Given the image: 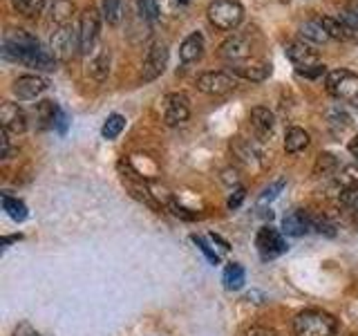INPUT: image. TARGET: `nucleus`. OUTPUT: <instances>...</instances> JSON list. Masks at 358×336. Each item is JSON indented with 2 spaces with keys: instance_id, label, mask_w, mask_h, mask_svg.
<instances>
[{
  "instance_id": "37",
  "label": "nucleus",
  "mask_w": 358,
  "mask_h": 336,
  "mask_svg": "<svg viewBox=\"0 0 358 336\" xmlns=\"http://www.w3.org/2000/svg\"><path fill=\"white\" fill-rule=\"evenodd\" d=\"M72 9V0H54V7H52V18H63L65 14H70Z\"/></svg>"
},
{
  "instance_id": "28",
  "label": "nucleus",
  "mask_w": 358,
  "mask_h": 336,
  "mask_svg": "<svg viewBox=\"0 0 358 336\" xmlns=\"http://www.w3.org/2000/svg\"><path fill=\"white\" fill-rule=\"evenodd\" d=\"M9 3L14 7V11H18V14L27 16V18L38 16L45 9V0H9Z\"/></svg>"
},
{
  "instance_id": "38",
  "label": "nucleus",
  "mask_w": 358,
  "mask_h": 336,
  "mask_svg": "<svg viewBox=\"0 0 358 336\" xmlns=\"http://www.w3.org/2000/svg\"><path fill=\"white\" fill-rule=\"evenodd\" d=\"M244 336H280L273 328H266V325H251L246 328Z\"/></svg>"
},
{
  "instance_id": "2",
  "label": "nucleus",
  "mask_w": 358,
  "mask_h": 336,
  "mask_svg": "<svg viewBox=\"0 0 358 336\" xmlns=\"http://www.w3.org/2000/svg\"><path fill=\"white\" fill-rule=\"evenodd\" d=\"M336 332H338V321L329 312L305 309L294 318L296 336H336Z\"/></svg>"
},
{
  "instance_id": "47",
  "label": "nucleus",
  "mask_w": 358,
  "mask_h": 336,
  "mask_svg": "<svg viewBox=\"0 0 358 336\" xmlns=\"http://www.w3.org/2000/svg\"><path fill=\"white\" fill-rule=\"evenodd\" d=\"M354 213H356V222H358V209H356V211H354Z\"/></svg>"
},
{
  "instance_id": "30",
  "label": "nucleus",
  "mask_w": 358,
  "mask_h": 336,
  "mask_svg": "<svg viewBox=\"0 0 358 336\" xmlns=\"http://www.w3.org/2000/svg\"><path fill=\"white\" fill-rule=\"evenodd\" d=\"M338 200H341V204L345 206V209H358V184L356 186H347V188H343L341 190V195H338Z\"/></svg>"
},
{
  "instance_id": "36",
  "label": "nucleus",
  "mask_w": 358,
  "mask_h": 336,
  "mask_svg": "<svg viewBox=\"0 0 358 336\" xmlns=\"http://www.w3.org/2000/svg\"><path fill=\"white\" fill-rule=\"evenodd\" d=\"M300 76H305V78H320V76H324V74H329L327 72V65L324 63H318V65H311V67H307V70H296Z\"/></svg>"
},
{
  "instance_id": "24",
  "label": "nucleus",
  "mask_w": 358,
  "mask_h": 336,
  "mask_svg": "<svg viewBox=\"0 0 358 336\" xmlns=\"http://www.w3.org/2000/svg\"><path fill=\"white\" fill-rule=\"evenodd\" d=\"M222 280H224V287H227V289H233V291L242 289V287H244V283H246L244 267H242V265H238V262H231L227 269H224Z\"/></svg>"
},
{
  "instance_id": "19",
  "label": "nucleus",
  "mask_w": 358,
  "mask_h": 336,
  "mask_svg": "<svg viewBox=\"0 0 358 336\" xmlns=\"http://www.w3.org/2000/svg\"><path fill=\"white\" fill-rule=\"evenodd\" d=\"M87 74L94 78V81H106L110 74V52L106 48H99L90 56L87 63Z\"/></svg>"
},
{
  "instance_id": "32",
  "label": "nucleus",
  "mask_w": 358,
  "mask_h": 336,
  "mask_svg": "<svg viewBox=\"0 0 358 336\" xmlns=\"http://www.w3.org/2000/svg\"><path fill=\"white\" fill-rule=\"evenodd\" d=\"M350 117H347V112L345 110H341V108H334V110H329V126L336 130L341 126V130H345L347 126H350Z\"/></svg>"
},
{
  "instance_id": "44",
  "label": "nucleus",
  "mask_w": 358,
  "mask_h": 336,
  "mask_svg": "<svg viewBox=\"0 0 358 336\" xmlns=\"http://www.w3.org/2000/svg\"><path fill=\"white\" fill-rule=\"evenodd\" d=\"M16 336H38V332H34L31 328H27V325H20L16 330Z\"/></svg>"
},
{
  "instance_id": "40",
  "label": "nucleus",
  "mask_w": 358,
  "mask_h": 336,
  "mask_svg": "<svg viewBox=\"0 0 358 336\" xmlns=\"http://www.w3.org/2000/svg\"><path fill=\"white\" fill-rule=\"evenodd\" d=\"M54 128L59 130L61 134H65V132H67V115H65L63 110L59 112V117H56V123H54Z\"/></svg>"
},
{
  "instance_id": "20",
  "label": "nucleus",
  "mask_w": 358,
  "mask_h": 336,
  "mask_svg": "<svg viewBox=\"0 0 358 336\" xmlns=\"http://www.w3.org/2000/svg\"><path fill=\"white\" fill-rule=\"evenodd\" d=\"M300 36L305 43H313V45H324V43H329L331 36L327 34V29L322 27V22L320 18H311V20H305L300 25Z\"/></svg>"
},
{
  "instance_id": "7",
  "label": "nucleus",
  "mask_w": 358,
  "mask_h": 336,
  "mask_svg": "<svg viewBox=\"0 0 358 336\" xmlns=\"http://www.w3.org/2000/svg\"><path fill=\"white\" fill-rule=\"evenodd\" d=\"M168 65V45L157 41L152 43L148 52H145V59L141 65V74H139V81L141 83H150L155 78H159Z\"/></svg>"
},
{
  "instance_id": "14",
  "label": "nucleus",
  "mask_w": 358,
  "mask_h": 336,
  "mask_svg": "<svg viewBox=\"0 0 358 336\" xmlns=\"http://www.w3.org/2000/svg\"><path fill=\"white\" fill-rule=\"evenodd\" d=\"M48 88V81L41 76V74H22L14 81V94L22 101H29V99H36L45 92Z\"/></svg>"
},
{
  "instance_id": "34",
  "label": "nucleus",
  "mask_w": 358,
  "mask_h": 336,
  "mask_svg": "<svg viewBox=\"0 0 358 336\" xmlns=\"http://www.w3.org/2000/svg\"><path fill=\"white\" fill-rule=\"evenodd\" d=\"M313 231L324 233V235H336L334 224L327 218H320V216H313Z\"/></svg>"
},
{
  "instance_id": "26",
  "label": "nucleus",
  "mask_w": 358,
  "mask_h": 336,
  "mask_svg": "<svg viewBox=\"0 0 358 336\" xmlns=\"http://www.w3.org/2000/svg\"><path fill=\"white\" fill-rule=\"evenodd\" d=\"M123 128H126V117H121V115H110L106 121H103V126H101V134H103V139H117L119 134L123 132Z\"/></svg>"
},
{
  "instance_id": "41",
  "label": "nucleus",
  "mask_w": 358,
  "mask_h": 336,
  "mask_svg": "<svg viewBox=\"0 0 358 336\" xmlns=\"http://www.w3.org/2000/svg\"><path fill=\"white\" fill-rule=\"evenodd\" d=\"M0 146H3V160H9V137H7V132L3 130V137H0Z\"/></svg>"
},
{
  "instance_id": "15",
  "label": "nucleus",
  "mask_w": 358,
  "mask_h": 336,
  "mask_svg": "<svg viewBox=\"0 0 358 336\" xmlns=\"http://www.w3.org/2000/svg\"><path fill=\"white\" fill-rule=\"evenodd\" d=\"M231 150L233 155L238 157V162L244 164L246 168H262V160H264V155L257 150V146H253L251 141H246L242 137H235L231 141Z\"/></svg>"
},
{
  "instance_id": "42",
  "label": "nucleus",
  "mask_w": 358,
  "mask_h": 336,
  "mask_svg": "<svg viewBox=\"0 0 358 336\" xmlns=\"http://www.w3.org/2000/svg\"><path fill=\"white\" fill-rule=\"evenodd\" d=\"M224 182H227V184H238V173H235V171H231V168H229V171H224Z\"/></svg>"
},
{
  "instance_id": "25",
  "label": "nucleus",
  "mask_w": 358,
  "mask_h": 336,
  "mask_svg": "<svg viewBox=\"0 0 358 336\" xmlns=\"http://www.w3.org/2000/svg\"><path fill=\"white\" fill-rule=\"evenodd\" d=\"M338 171V160L331 153H320L316 164H313V175L316 177H329Z\"/></svg>"
},
{
  "instance_id": "13",
  "label": "nucleus",
  "mask_w": 358,
  "mask_h": 336,
  "mask_svg": "<svg viewBox=\"0 0 358 336\" xmlns=\"http://www.w3.org/2000/svg\"><path fill=\"white\" fill-rule=\"evenodd\" d=\"M229 74L238 76V78H244V81H251V83H260L264 78L271 74V65L266 63H260V61H242V63H233L229 70Z\"/></svg>"
},
{
  "instance_id": "35",
  "label": "nucleus",
  "mask_w": 358,
  "mask_h": 336,
  "mask_svg": "<svg viewBox=\"0 0 358 336\" xmlns=\"http://www.w3.org/2000/svg\"><path fill=\"white\" fill-rule=\"evenodd\" d=\"M166 206L173 211V216L182 218V220H195V218H197V213H190V211H188V209H184L182 204H177V202H175L173 197L168 200V204H166Z\"/></svg>"
},
{
  "instance_id": "5",
  "label": "nucleus",
  "mask_w": 358,
  "mask_h": 336,
  "mask_svg": "<svg viewBox=\"0 0 358 336\" xmlns=\"http://www.w3.org/2000/svg\"><path fill=\"white\" fill-rule=\"evenodd\" d=\"M50 52L56 61H67L78 52V27L61 22L50 38Z\"/></svg>"
},
{
  "instance_id": "29",
  "label": "nucleus",
  "mask_w": 358,
  "mask_h": 336,
  "mask_svg": "<svg viewBox=\"0 0 358 336\" xmlns=\"http://www.w3.org/2000/svg\"><path fill=\"white\" fill-rule=\"evenodd\" d=\"M3 209L7 211V216L11 220H16V222H22L27 218V206L22 204V202L18 197H11V195H3Z\"/></svg>"
},
{
  "instance_id": "22",
  "label": "nucleus",
  "mask_w": 358,
  "mask_h": 336,
  "mask_svg": "<svg viewBox=\"0 0 358 336\" xmlns=\"http://www.w3.org/2000/svg\"><path fill=\"white\" fill-rule=\"evenodd\" d=\"M309 146V132L305 128L291 126L285 134V150L289 155H298Z\"/></svg>"
},
{
  "instance_id": "39",
  "label": "nucleus",
  "mask_w": 358,
  "mask_h": 336,
  "mask_svg": "<svg viewBox=\"0 0 358 336\" xmlns=\"http://www.w3.org/2000/svg\"><path fill=\"white\" fill-rule=\"evenodd\" d=\"M244 195H246V190H244L242 186H235V190H233V193L229 195V200H227V206H229V209H238V206L242 204Z\"/></svg>"
},
{
  "instance_id": "11",
  "label": "nucleus",
  "mask_w": 358,
  "mask_h": 336,
  "mask_svg": "<svg viewBox=\"0 0 358 336\" xmlns=\"http://www.w3.org/2000/svg\"><path fill=\"white\" fill-rule=\"evenodd\" d=\"M0 123H3V130L7 134H22L27 130V115L18 104L5 101L0 106Z\"/></svg>"
},
{
  "instance_id": "16",
  "label": "nucleus",
  "mask_w": 358,
  "mask_h": 336,
  "mask_svg": "<svg viewBox=\"0 0 358 336\" xmlns=\"http://www.w3.org/2000/svg\"><path fill=\"white\" fill-rule=\"evenodd\" d=\"M313 231V216L307 211H294L282 220V233L291 238H300Z\"/></svg>"
},
{
  "instance_id": "33",
  "label": "nucleus",
  "mask_w": 358,
  "mask_h": 336,
  "mask_svg": "<svg viewBox=\"0 0 358 336\" xmlns=\"http://www.w3.org/2000/svg\"><path fill=\"white\" fill-rule=\"evenodd\" d=\"M285 179H278V182H273L271 186H266L264 188V193L260 195V204H266V202H271V200H275L278 195H280V190L285 188Z\"/></svg>"
},
{
  "instance_id": "4",
  "label": "nucleus",
  "mask_w": 358,
  "mask_h": 336,
  "mask_svg": "<svg viewBox=\"0 0 358 336\" xmlns=\"http://www.w3.org/2000/svg\"><path fill=\"white\" fill-rule=\"evenodd\" d=\"M327 92L347 104L358 106V74L350 70H331L327 74Z\"/></svg>"
},
{
  "instance_id": "31",
  "label": "nucleus",
  "mask_w": 358,
  "mask_h": 336,
  "mask_svg": "<svg viewBox=\"0 0 358 336\" xmlns=\"http://www.w3.org/2000/svg\"><path fill=\"white\" fill-rule=\"evenodd\" d=\"M190 240H193V242L197 244V249H199L201 253L206 255V260H208L210 265H217V262H220V255H217L215 251L210 249V244H208V242H206L204 238H201V235H190Z\"/></svg>"
},
{
  "instance_id": "45",
  "label": "nucleus",
  "mask_w": 358,
  "mask_h": 336,
  "mask_svg": "<svg viewBox=\"0 0 358 336\" xmlns=\"http://www.w3.org/2000/svg\"><path fill=\"white\" fill-rule=\"evenodd\" d=\"M210 240H213V242H217V244L222 246V249H224V251H229V249H231V244H229L227 240H222V238H220V235H215V233H210Z\"/></svg>"
},
{
  "instance_id": "21",
  "label": "nucleus",
  "mask_w": 358,
  "mask_h": 336,
  "mask_svg": "<svg viewBox=\"0 0 358 336\" xmlns=\"http://www.w3.org/2000/svg\"><path fill=\"white\" fill-rule=\"evenodd\" d=\"M318 18H320L322 27L327 29V34L331 38H336V41H354V38H358V31L347 27L338 16H318Z\"/></svg>"
},
{
  "instance_id": "17",
  "label": "nucleus",
  "mask_w": 358,
  "mask_h": 336,
  "mask_svg": "<svg viewBox=\"0 0 358 336\" xmlns=\"http://www.w3.org/2000/svg\"><path fill=\"white\" fill-rule=\"evenodd\" d=\"M249 52H251L249 41L242 38V36H229L220 45V56L231 65L246 61V59H249Z\"/></svg>"
},
{
  "instance_id": "12",
  "label": "nucleus",
  "mask_w": 358,
  "mask_h": 336,
  "mask_svg": "<svg viewBox=\"0 0 358 336\" xmlns=\"http://www.w3.org/2000/svg\"><path fill=\"white\" fill-rule=\"evenodd\" d=\"M285 54H287V59L296 65V70H307V67L320 63L318 54L313 52L305 41H289L285 45Z\"/></svg>"
},
{
  "instance_id": "3",
  "label": "nucleus",
  "mask_w": 358,
  "mask_h": 336,
  "mask_svg": "<svg viewBox=\"0 0 358 336\" xmlns=\"http://www.w3.org/2000/svg\"><path fill=\"white\" fill-rule=\"evenodd\" d=\"M206 16L213 27L222 31H233L244 18V7L238 0H213L206 7Z\"/></svg>"
},
{
  "instance_id": "9",
  "label": "nucleus",
  "mask_w": 358,
  "mask_h": 336,
  "mask_svg": "<svg viewBox=\"0 0 358 336\" xmlns=\"http://www.w3.org/2000/svg\"><path fill=\"white\" fill-rule=\"evenodd\" d=\"M190 117V101L184 92H171L164 97V121L166 126H179Z\"/></svg>"
},
{
  "instance_id": "8",
  "label": "nucleus",
  "mask_w": 358,
  "mask_h": 336,
  "mask_svg": "<svg viewBox=\"0 0 358 336\" xmlns=\"http://www.w3.org/2000/svg\"><path fill=\"white\" fill-rule=\"evenodd\" d=\"M238 81L235 76L229 74L227 70H217V72H204L195 78V88L199 92L210 94V97H222V94H229L235 90Z\"/></svg>"
},
{
  "instance_id": "43",
  "label": "nucleus",
  "mask_w": 358,
  "mask_h": 336,
  "mask_svg": "<svg viewBox=\"0 0 358 336\" xmlns=\"http://www.w3.org/2000/svg\"><path fill=\"white\" fill-rule=\"evenodd\" d=\"M347 150L352 153V157H356V160H358V134L350 139V144H347Z\"/></svg>"
},
{
  "instance_id": "27",
  "label": "nucleus",
  "mask_w": 358,
  "mask_h": 336,
  "mask_svg": "<svg viewBox=\"0 0 358 336\" xmlns=\"http://www.w3.org/2000/svg\"><path fill=\"white\" fill-rule=\"evenodd\" d=\"M101 16L108 25H117L123 16V0H103L101 3Z\"/></svg>"
},
{
  "instance_id": "46",
  "label": "nucleus",
  "mask_w": 358,
  "mask_h": 336,
  "mask_svg": "<svg viewBox=\"0 0 358 336\" xmlns=\"http://www.w3.org/2000/svg\"><path fill=\"white\" fill-rule=\"evenodd\" d=\"M177 3H179V5H186V3H188V0H177Z\"/></svg>"
},
{
  "instance_id": "6",
  "label": "nucleus",
  "mask_w": 358,
  "mask_h": 336,
  "mask_svg": "<svg viewBox=\"0 0 358 336\" xmlns=\"http://www.w3.org/2000/svg\"><path fill=\"white\" fill-rule=\"evenodd\" d=\"M99 31H101V14L94 7H90L78 18V54L87 56L94 52Z\"/></svg>"
},
{
  "instance_id": "18",
  "label": "nucleus",
  "mask_w": 358,
  "mask_h": 336,
  "mask_svg": "<svg viewBox=\"0 0 358 336\" xmlns=\"http://www.w3.org/2000/svg\"><path fill=\"white\" fill-rule=\"evenodd\" d=\"M204 48H206V43H204V36H201V31L188 34V36L182 41V45H179V59L184 63H195L201 59Z\"/></svg>"
},
{
  "instance_id": "10",
  "label": "nucleus",
  "mask_w": 358,
  "mask_h": 336,
  "mask_svg": "<svg viewBox=\"0 0 358 336\" xmlns=\"http://www.w3.org/2000/svg\"><path fill=\"white\" fill-rule=\"evenodd\" d=\"M255 246H257V251L262 253V258H278V255H282L289 246L282 238V233H280L278 229L273 227H262L260 231H257L255 235Z\"/></svg>"
},
{
  "instance_id": "23",
  "label": "nucleus",
  "mask_w": 358,
  "mask_h": 336,
  "mask_svg": "<svg viewBox=\"0 0 358 336\" xmlns=\"http://www.w3.org/2000/svg\"><path fill=\"white\" fill-rule=\"evenodd\" d=\"M251 123H253V128H255L257 132L266 134V132H271L273 126H275V115H273V112L268 110V108L257 106V108L251 110Z\"/></svg>"
},
{
  "instance_id": "1",
  "label": "nucleus",
  "mask_w": 358,
  "mask_h": 336,
  "mask_svg": "<svg viewBox=\"0 0 358 336\" xmlns=\"http://www.w3.org/2000/svg\"><path fill=\"white\" fill-rule=\"evenodd\" d=\"M3 59L11 63H22L34 70L52 72L56 59L50 50H45L41 41L27 29H9L3 36Z\"/></svg>"
}]
</instances>
